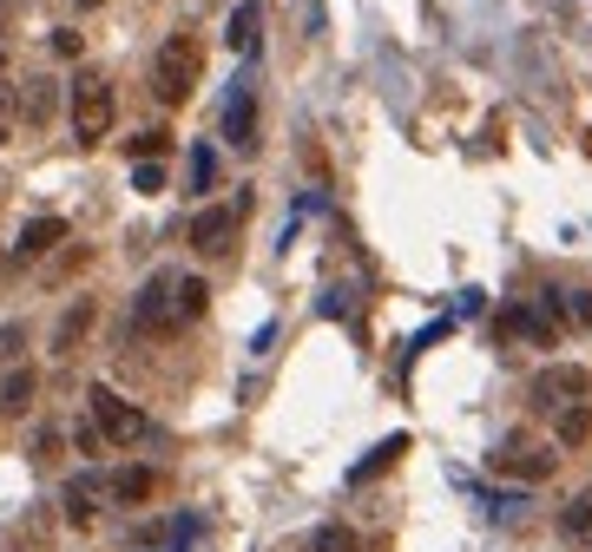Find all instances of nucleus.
<instances>
[{"label":"nucleus","mask_w":592,"mask_h":552,"mask_svg":"<svg viewBox=\"0 0 592 552\" xmlns=\"http://www.w3.org/2000/svg\"><path fill=\"white\" fill-rule=\"evenodd\" d=\"M0 79H7V53H0Z\"/></svg>","instance_id":"nucleus-31"},{"label":"nucleus","mask_w":592,"mask_h":552,"mask_svg":"<svg viewBox=\"0 0 592 552\" xmlns=\"http://www.w3.org/2000/svg\"><path fill=\"white\" fill-rule=\"evenodd\" d=\"M20 348H27V323H0V362L20 368Z\"/></svg>","instance_id":"nucleus-24"},{"label":"nucleus","mask_w":592,"mask_h":552,"mask_svg":"<svg viewBox=\"0 0 592 552\" xmlns=\"http://www.w3.org/2000/svg\"><path fill=\"white\" fill-rule=\"evenodd\" d=\"M53 106H60V86H53L47 72H33L27 86H13V112H20V119H27L33 132H40V126L53 119Z\"/></svg>","instance_id":"nucleus-9"},{"label":"nucleus","mask_w":592,"mask_h":552,"mask_svg":"<svg viewBox=\"0 0 592 552\" xmlns=\"http://www.w3.org/2000/svg\"><path fill=\"white\" fill-rule=\"evenodd\" d=\"M33 395H40V375H33V368H7V382H0V414H27Z\"/></svg>","instance_id":"nucleus-16"},{"label":"nucleus","mask_w":592,"mask_h":552,"mask_svg":"<svg viewBox=\"0 0 592 552\" xmlns=\"http://www.w3.org/2000/svg\"><path fill=\"white\" fill-rule=\"evenodd\" d=\"M99 500H106V481H92V474L67 481V493H60V513H67V526H92V520H99Z\"/></svg>","instance_id":"nucleus-12"},{"label":"nucleus","mask_w":592,"mask_h":552,"mask_svg":"<svg viewBox=\"0 0 592 552\" xmlns=\"http://www.w3.org/2000/svg\"><path fill=\"white\" fill-rule=\"evenodd\" d=\"M211 185H218V151L191 145V191H211Z\"/></svg>","instance_id":"nucleus-21"},{"label":"nucleus","mask_w":592,"mask_h":552,"mask_svg":"<svg viewBox=\"0 0 592 552\" xmlns=\"http://www.w3.org/2000/svg\"><path fill=\"white\" fill-rule=\"evenodd\" d=\"M230 237H237V205H211V210L191 217V244H198L205 257H224Z\"/></svg>","instance_id":"nucleus-8"},{"label":"nucleus","mask_w":592,"mask_h":552,"mask_svg":"<svg viewBox=\"0 0 592 552\" xmlns=\"http://www.w3.org/2000/svg\"><path fill=\"white\" fill-rule=\"evenodd\" d=\"M151 493H158V474H151V467H119V474L106 481V500H119V506H146Z\"/></svg>","instance_id":"nucleus-13"},{"label":"nucleus","mask_w":592,"mask_h":552,"mask_svg":"<svg viewBox=\"0 0 592 552\" xmlns=\"http://www.w3.org/2000/svg\"><path fill=\"white\" fill-rule=\"evenodd\" d=\"M501 336H526V343H553V323L533 316V309H507L501 316Z\"/></svg>","instance_id":"nucleus-19"},{"label":"nucleus","mask_w":592,"mask_h":552,"mask_svg":"<svg viewBox=\"0 0 592 552\" xmlns=\"http://www.w3.org/2000/svg\"><path fill=\"white\" fill-rule=\"evenodd\" d=\"M224 138H230L237 151L257 145V86H250V79H237V92H230V106H224Z\"/></svg>","instance_id":"nucleus-7"},{"label":"nucleus","mask_w":592,"mask_h":552,"mask_svg":"<svg viewBox=\"0 0 592 552\" xmlns=\"http://www.w3.org/2000/svg\"><path fill=\"white\" fill-rule=\"evenodd\" d=\"M566 316H580V323H592V296H566Z\"/></svg>","instance_id":"nucleus-29"},{"label":"nucleus","mask_w":592,"mask_h":552,"mask_svg":"<svg viewBox=\"0 0 592 552\" xmlns=\"http://www.w3.org/2000/svg\"><path fill=\"white\" fill-rule=\"evenodd\" d=\"M126 151H132V165H139V158H165V151H171V132H165V126H151V132L126 138Z\"/></svg>","instance_id":"nucleus-22"},{"label":"nucleus","mask_w":592,"mask_h":552,"mask_svg":"<svg viewBox=\"0 0 592 552\" xmlns=\"http://www.w3.org/2000/svg\"><path fill=\"white\" fill-rule=\"evenodd\" d=\"M553 441H560V447H586L592 441V402H573V408L553 414Z\"/></svg>","instance_id":"nucleus-17"},{"label":"nucleus","mask_w":592,"mask_h":552,"mask_svg":"<svg viewBox=\"0 0 592 552\" xmlns=\"http://www.w3.org/2000/svg\"><path fill=\"white\" fill-rule=\"evenodd\" d=\"M53 454H60V427H40L33 434V461H53Z\"/></svg>","instance_id":"nucleus-28"},{"label":"nucleus","mask_w":592,"mask_h":552,"mask_svg":"<svg viewBox=\"0 0 592 552\" xmlns=\"http://www.w3.org/2000/svg\"><path fill=\"white\" fill-rule=\"evenodd\" d=\"M132 191H165V165L158 158H139L132 165Z\"/></svg>","instance_id":"nucleus-25"},{"label":"nucleus","mask_w":592,"mask_h":552,"mask_svg":"<svg viewBox=\"0 0 592 552\" xmlns=\"http://www.w3.org/2000/svg\"><path fill=\"white\" fill-rule=\"evenodd\" d=\"M53 244H67V217H27V230H20V244H13V264H33V257H47Z\"/></svg>","instance_id":"nucleus-11"},{"label":"nucleus","mask_w":592,"mask_h":552,"mask_svg":"<svg viewBox=\"0 0 592 552\" xmlns=\"http://www.w3.org/2000/svg\"><path fill=\"white\" fill-rule=\"evenodd\" d=\"M487 467H494V474H507V481H546V474H553V467H560V454H553V447H540V441H501V447H494V454H487Z\"/></svg>","instance_id":"nucleus-4"},{"label":"nucleus","mask_w":592,"mask_h":552,"mask_svg":"<svg viewBox=\"0 0 592 552\" xmlns=\"http://www.w3.org/2000/svg\"><path fill=\"white\" fill-rule=\"evenodd\" d=\"M191 79H198V47H191V33H171V40L158 47V67H151L158 106H185V99H191Z\"/></svg>","instance_id":"nucleus-1"},{"label":"nucleus","mask_w":592,"mask_h":552,"mask_svg":"<svg viewBox=\"0 0 592 552\" xmlns=\"http://www.w3.org/2000/svg\"><path fill=\"white\" fill-rule=\"evenodd\" d=\"M99 323V303L92 296H73L67 303V316H60V329H53V355L67 362V355H79V343H86V329Z\"/></svg>","instance_id":"nucleus-10"},{"label":"nucleus","mask_w":592,"mask_h":552,"mask_svg":"<svg viewBox=\"0 0 592 552\" xmlns=\"http://www.w3.org/2000/svg\"><path fill=\"white\" fill-rule=\"evenodd\" d=\"M224 40H230V53H244V60H250V53H257V40H264V7H257V0H244V7L230 13V33H224Z\"/></svg>","instance_id":"nucleus-14"},{"label":"nucleus","mask_w":592,"mask_h":552,"mask_svg":"<svg viewBox=\"0 0 592 552\" xmlns=\"http://www.w3.org/2000/svg\"><path fill=\"white\" fill-rule=\"evenodd\" d=\"M309 552H356V533H349V526H316Z\"/></svg>","instance_id":"nucleus-23"},{"label":"nucleus","mask_w":592,"mask_h":552,"mask_svg":"<svg viewBox=\"0 0 592 552\" xmlns=\"http://www.w3.org/2000/svg\"><path fill=\"white\" fill-rule=\"evenodd\" d=\"M560 533H566V540H586V546H592V486L573 500V506H566V513H560Z\"/></svg>","instance_id":"nucleus-20"},{"label":"nucleus","mask_w":592,"mask_h":552,"mask_svg":"<svg viewBox=\"0 0 592 552\" xmlns=\"http://www.w3.org/2000/svg\"><path fill=\"white\" fill-rule=\"evenodd\" d=\"M573 402H592V368H580V362H553V368L533 375V408L560 414V408H573Z\"/></svg>","instance_id":"nucleus-2"},{"label":"nucleus","mask_w":592,"mask_h":552,"mask_svg":"<svg viewBox=\"0 0 592 552\" xmlns=\"http://www.w3.org/2000/svg\"><path fill=\"white\" fill-rule=\"evenodd\" d=\"M171 296H178V270H158L146 289H139L132 323H139L146 336H178V323H171Z\"/></svg>","instance_id":"nucleus-5"},{"label":"nucleus","mask_w":592,"mask_h":552,"mask_svg":"<svg viewBox=\"0 0 592 552\" xmlns=\"http://www.w3.org/2000/svg\"><path fill=\"white\" fill-rule=\"evenodd\" d=\"M205 303H211V289L198 283V276H178V296H171V323L185 329V323H198L205 316Z\"/></svg>","instance_id":"nucleus-18"},{"label":"nucleus","mask_w":592,"mask_h":552,"mask_svg":"<svg viewBox=\"0 0 592 552\" xmlns=\"http://www.w3.org/2000/svg\"><path fill=\"white\" fill-rule=\"evenodd\" d=\"M73 7H79V13H92V7H99V0H73Z\"/></svg>","instance_id":"nucleus-30"},{"label":"nucleus","mask_w":592,"mask_h":552,"mask_svg":"<svg viewBox=\"0 0 592 552\" xmlns=\"http://www.w3.org/2000/svg\"><path fill=\"white\" fill-rule=\"evenodd\" d=\"M13 119H20V112H13V86H7V79H0V145H7V138H13Z\"/></svg>","instance_id":"nucleus-27"},{"label":"nucleus","mask_w":592,"mask_h":552,"mask_svg":"<svg viewBox=\"0 0 592 552\" xmlns=\"http://www.w3.org/2000/svg\"><path fill=\"white\" fill-rule=\"evenodd\" d=\"M112 86L106 79H79L73 86V132L79 145H106V132H112Z\"/></svg>","instance_id":"nucleus-3"},{"label":"nucleus","mask_w":592,"mask_h":552,"mask_svg":"<svg viewBox=\"0 0 592 552\" xmlns=\"http://www.w3.org/2000/svg\"><path fill=\"white\" fill-rule=\"evenodd\" d=\"M73 447L86 454V461H92V454H106V434H99V421H79V427H73Z\"/></svg>","instance_id":"nucleus-26"},{"label":"nucleus","mask_w":592,"mask_h":552,"mask_svg":"<svg viewBox=\"0 0 592 552\" xmlns=\"http://www.w3.org/2000/svg\"><path fill=\"white\" fill-rule=\"evenodd\" d=\"M86 402H92V421H99L106 447H112V441H119V447H126V441H139V427H146V421H139V408H132L126 395H112L106 382H92V395H86Z\"/></svg>","instance_id":"nucleus-6"},{"label":"nucleus","mask_w":592,"mask_h":552,"mask_svg":"<svg viewBox=\"0 0 592 552\" xmlns=\"http://www.w3.org/2000/svg\"><path fill=\"white\" fill-rule=\"evenodd\" d=\"M402 454H408V434H388L382 447H369V461H356V467H349V486H369L375 474H382V467H395Z\"/></svg>","instance_id":"nucleus-15"}]
</instances>
